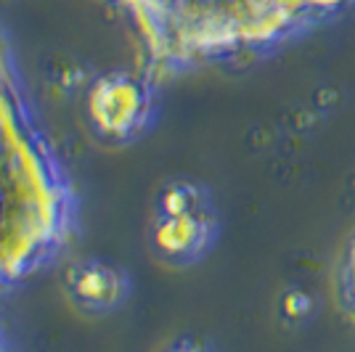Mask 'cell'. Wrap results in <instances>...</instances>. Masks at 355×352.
I'll use <instances>...</instances> for the list:
<instances>
[{
    "label": "cell",
    "mask_w": 355,
    "mask_h": 352,
    "mask_svg": "<svg viewBox=\"0 0 355 352\" xmlns=\"http://www.w3.org/2000/svg\"><path fill=\"white\" fill-rule=\"evenodd\" d=\"M85 114L101 141L133 143L157 122V82L130 69L101 74L90 82Z\"/></svg>",
    "instance_id": "3957f363"
},
{
    "label": "cell",
    "mask_w": 355,
    "mask_h": 352,
    "mask_svg": "<svg viewBox=\"0 0 355 352\" xmlns=\"http://www.w3.org/2000/svg\"><path fill=\"white\" fill-rule=\"evenodd\" d=\"M334 294L340 310L355 323V234L350 236L334 267Z\"/></svg>",
    "instance_id": "5b68a950"
},
{
    "label": "cell",
    "mask_w": 355,
    "mask_h": 352,
    "mask_svg": "<svg viewBox=\"0 0 355 352\" xmlns=\"http://www.w3.org/2000/svg\"><path fill=\"white\" fill-rule=\"evenodd\" d=\"M61 286L74 308L90 315L117 313L133 297V276L119 263L104 257L74 260L64 270Z\"/></svg>",
    "instance_id": "277c9868"
},
{
    "label": "cell",
    "mask_w": 355,
    "mask_h": 352,
    "mask_svg": "<svg viewBox=\"0 0 355 352\" xmlns=\"http://www.w3.org/2000/svg\"><path fill=\"white\" fill-rule=\"evenodd\" d=\"M119 3H122V8H125V6H130V0H119ZM125 11H128V8H125Z\"/></svg>",
    "instance_id": "ba28073f"
},
{
    "label": "cell",
    "mask_w": 355,
    "mask_h": 352,
    "mask_svg": "<svg viewBox=\"0 0 355 352\" xmlns=\"http://www.w3.org/2000/svg\"><path fill=\"white\" fill-rule=\"evenodd\" d=\"M74 191L40 132L0 32V286L53 260L74 234Z\"/></svg>",
    "instance_id": "6da1fadb"
},
{
    "label": "cell",
    "mask_w": 355,
    "mask_h": 352,
    "mask_svg": "<svg viewBox=\"0 0 355 352\" xmlns=\"http://www.w3.org/2000/svg\"><path fill=\"white\" fill-rule=\"evenodd\" d=\"M159 352H215L209 347L205 339H196V337H178L173 339L167 347H162Z\"/></svg>",
    "instance_id": "8992f818"
},
{
    "label": "cell",
    "mask_w": 355,
    "mask_h": 352,
    "mask_svg": "<svg viewBox=\"0 0 355 352\" xmlns=\"http://www.w3.org/2000/svg\"><path fill=\"white\" fill-rule=\"evenodd\" d=\"M220 238V212L202 180L175 177L157 191L148 218V247L170 267L199 265Z\"/></svg>",
    "instance_id": "7a4b0ae2"
},
{
    "label": "cell",
    "mask_w": 355,
    "mask_h": 352,
    "mask_svg": "<svg viewBox=\"0 0 355 352\" xmlns=\"http://www.w3.org/2000/svg\"><path fill=\"white\" fill-rule=\"evenodd\" d=\"M0 352H11V347H8V339H6V334H3V326H0Z\"/></svg>",
    "instance_id": "52a82bcc"
}]
</instances>
